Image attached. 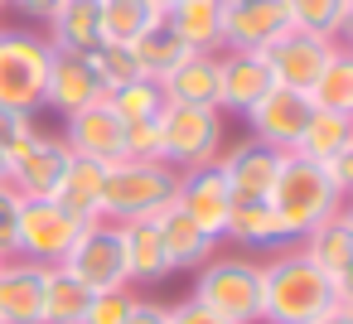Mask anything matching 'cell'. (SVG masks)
I'll list each match as a JSON object with an SVG mask.
<instances>
[{
    "instance_id": "cell-1",
    "label": "cell",
    "mask_w": 353,
    "mask_h": 324,
    "mask_svg": "<svg viewBox=\"0 0 353 324\" xmlns=\"http://www.w3.org/2000/svg\"><path fill=\"white\" fill-rule=\"evenodd\" d=\"M339 300H353V290L334 285L295 242L261 261V324H310Z\"/></svg>"
},
{
    "instance_id": "cell-2",
    "label": "cell",
    "mask_w": 353,
    "mask_h": 324,
    "mask_svg": "<svg viewBox=\"0 0 353 324\" xmlns=\"http://www.w3.org/2000/svg\"><path fill=\"white\" fill-rule=\"evenodd\" d=\"M266 203H271V213L281 218L285 237L300 242L310 227H319L324 218H334V213L343 208V194L324 179V170H319L314 160L285 150V155H281V174H276Z\"/></svg>"
},
{
    "instance_id": "cell-3",
    "label": "cell",
    "mask_w": 353,
    "mask_h": 324,
    "mask_svg": "<svg viewBox=\"0 0 353 324\" xmlns=\"http://www.w3.org/2000/svg\"><path fill=\"white\" fill-rule=\"evenodd\" d=\"M189 300L223 314L228 324H261V261L247 252H213L194 271Z\"/></svg>"
},
{
    "instance_id": "cell-4",
    "label": "cell",
    "mask_w": 353,
    "mask_h": 324,
    "mask_svg": "<svg viewBox=\"0 0 353 324\" xmlns=\"http://www.w3.org/2000/svg\"><path fill=\"white\" fill-rule=\"evenodd\" d=\"M179 170L165 160H117L102 179V223H136L155 218L165 203H174Z\"/></svg>"
},
{
    "instance_id": "cell-5",
    "label": "cell",
    "mask_w": 353,
    "mask_h": 324,
    "mask_svg": "<svg viewBox=\"0 0 353 324\" xmlns=\"http://www.w3.org/2000/svg\"><path fill=\"white\" fill-rule=\"evenodd\" d=\"M49 83V39L34 30H0V107L39 117Z\"/></svg>"
},
{
    "instance_id": "cell-6",
    "label": "cell",
    "mask_w": 353,
    "mask_h": 324,
    "mask_svg": "<svg viewBox=\"0 0 353 324\" xmlns=\"http://www.w3.org/2000/svg\"><path fill=\"white\" fill-rule=\"evenodd\" d=\"M223 112L218 107H184V102H165L160 112V160L170 170H199L213 165L223 155Z\"/></svg>"
},
{
    "instance_id": "cell-7",
    "label": "cell",
    "mask_w": 353,
    "mask_h": 324,
    "mask_svg": "<svg viewBox=\"0 0 353 324\" xmlns=\"http://www.w3.org/2000/svg\"><path fill=\"white\" fill-rule=\"evenodd\" d=\"M73 150L63 145V136L54 131H30L25 141H15L6 150V184L20 194V199H54L63 170H68Z\"/></svg>"
},
{
    "instance_id": "cell-8",
    "label": "cell",
    "mask_w": 353,
    "mask_h": 324,
    "mask_svg": "<svg viewBox=\"0 0 353 324\" xmlns=\"http://www.w3.org/2000/svg\"><path fill=\"white\" fill-rule=\"evenodd\" d=\"M83 227L88 223H78L54 199H25L20 203V223H15V256L39 261V266H59Z\"/></svg>"
},
{
    "instance_id": "cell-9",
    "label": "cell",
    "mask_w": 353,
    "mask_h": 324,
    "mask_svg": "<svg viewBox=\"0 0 353 324\" xmlns=\"http://www.w3.org/2000/svg\"><path fill=\"white\" fill-rule=\"evenodd\" d=\"M59 266H68L88 290H121V285H131L126 252H121V227L117 223H102V218L78 232V242L68 247V256Z\"/></svg>"
},
{
    "instance_id": "cell-10",
    "label": "cell",
    "mask_w": 353,
    "mask_h": 324,
    "mask_svg": "<svg viewBox=\"0 0 353 324\" xmlns=\"http://www.w3.org/2000/svg\"><path fill=\"white\" fill-rule=\"evenodd\" d=\"M310 97L305 92H290V88H271L261 102H252L247 112H242V121H247V136L252 141H261V145H271V150H295V141H300V131H305V121H310Z\"/></svg>"
},
{
    "instance_id": "cell-11",
    "label": "cell",
    "mask_w": 353,
    "mask_h": 324,
    "mask_svg": "<svg viewBox=\"0 0 353 324\" xmlns=\"http://www.w3.org/2000/svg\"><path fill=\"white\" fill-rule=\"evenodd\" d=\"M290 30L285 0H223V49H266Z\"/></svg>"
},
{
    "instance_id": "cell-12",
    "label": "cell",
    "mask_w": 353,
    "mask_h": 324,
    "mask_svg": "<svg viewBox=\"0 0 353 324\" xmlns=\"http://www.w3.org/2000/svg\"><path fill=\"white\" fill-rule=\"evenodd\" d=\"M271 88H276L271 68L256 49H218V112L223 117H242Z\"/></svg>"
},
{
    "instance_id": "cell-13",
    "label": "cell",
    "mask_w": 353,
    "mask_h": 324,
    "mask_svg": "<svg viewBox=\"0 0 353 324\" xmlns=\"http://www.w3.org/2000/svg\"><path fill=\"white\" fill-rule=\"evenodd\" d=\"M329 39H314V34H300V30H285L276 44L261 49L266 68H271V83L276 88H290V92H310L324 59H329Z\"/></svg>"
},
{
    "instance_id": "cell-14",
    "label": "cell",
    "mask_w": 353,
    "mask_h": 324,
    "mask_svg": "<svg viewBox=\"0 0 353 324\" xmlns=\"http://www.w3.org/2000/svg\"><path fill=\"white\" fill-rule=\"evenodd\" d=\"M174 203H179V208H184L208 237L223 242V223H228V208H232V189H228L218 160H213V165H199V170H179Z\"/></svg>"
},
{
    "instance_id": "cell-15",
    "label": "cell",
    "mask_w": 353,
    "mask_h": 324,
    "mask_svg": "<svg viewBox=\"0 0 353 324\" xmlns=\"http://www.w3.org/2000/svg\"><path fill=\"white\" fill-rule=\"evenodd\" d=\"M102 83L88 63V54H68V49H49V83H44V107L59 117H73L92 102H102Z\"/></svg>"
},
{
    "instance_id": "cell-16",
    "label": "cell",
    "mask_w": 353,
    "mask_h": 324,
    "mask_svg": "<svg viewBox=\"0 0 353 324\" xmlns=\"http://www.w3.org/2000/svg\"><path fill=\"white\" fill-rule=\"evenodd\" d=\"M121 117L107 107V97L102 102H92V107H83V112H73V117H63V145L73 150V155H88V160H102V165H117V160H126V150H121Z\"/></svg>"
},
{
    "instance_id": "cell-17",
    "label": "cell",
    "mask_w": 353,
    "mask_h": 324,
    "mask_svg": "<svg viewBox=\"0 0 353 324\" xmlns=\"http://www.w3.org/2000/svg\"><path fill=\"white\" fill-rule=\"evenodd\" d=\"M218 170L232 189V199H266L276 174H281V150L261 145V141H237V145H223L218 155Z\"/></svg>"
},
{
    "instance_id": "cell-18",
    "label": "cell",
    "mask_w": 353,
    "mask_h": 324,
    "mask_svg": "<svg viewBox=\"0 0 353 324\" xmlns=\"http://www.w3.org/2000/svg\"><path fill=\"white\" fill-rule=\"evenodd\" d=\"M0 324H44V266L6 256L0 266Z\"/></svg>"
},
{
    "instance_id": "cell-19",
    "label": "cell",
    "mask_w": 353,
    "mask_h": 324,
    "mask_svg": "<svg viewBox=\"0 0 353 324\" xmlns=\"http://www.w3.org/2000/svg\"><path fill=\"white\" fill-rule=\"evenodd\" d=\"M150 223H155V232H160V247H165V256H170V271H199V266L223 247V242L208 237L179 203H165Z\"/></svg>"
},
{
    "instance_id": "cell-20",
    "label": "cell",
    "mask_w": 353,
    "mask_h": 324,
    "mask_svg": "<svg viewBox=\"0 0 353 324\" xmlns=\"http://www.w3.org/2000/svg\"><path fill=\"white\" fill-rule=\"evenodd\" d=\"M295 247H300L334 285L348 290V271H353V218H348V208H339L334 218H324L319 227H310Z\"/></svg>"
},
{
    "instance_id": "cell-21",
    "label": "cell",
    "mask_w": 353,
    "mask_h": 324,
    "mask_svg": "<svg viewBox=\"0 0 353 324\" xmlns=\"http://www.w3.org/2000/svg\"><path fill=\"white\" fill-rule=\"evenodd\" d=\"M223 242L242 247V252H281L290 247L281 218L271 213L266 199H232L228 208V223H223Z\"/></svg>"
},
{
    "instance_id": "cell-22",
    "label": "cell",
    "mask_w": 353,
    "mask_h": 324,
    "mask_svg": "<svg viewBox=\"0 0 353 324\" xmlns=\"http://www.w3.org/2000/svg\"><path fill=\"white\" fill-rule=\"evenodd\" d=\"M165 102H184V107H218V54L208 49H189L165 78Z\"/></svg>"
},
{
    "instance_id": "cell-23",
    "label": "cell",
    "mask_w": 353,
    "mask_h": 324,
    "mask_svg": "<svg viewBox=\"0 0 353 324\" xmlns=\"http://www.w3.org/2000/svg\"><path fill=\"white\" fill-rule=\"evenodd\" d=\"M102 179H107V165L102 160H88V155H73L59 189H54V203L68 208L78 223H97L102 218Z\"/></svg>"
},
{
    "instance_id": "cell-24",
    "label": "cell",
    "mask_w": 353,
    "mask_h": 324,
    "mask_svg": "<svg viewBox=\"0 0 353 324\" xmlns=\"http://www.w3.org/2000/svg\"><path fill=\"white\" fill-rule=\"evenodd\" d=\"M117 227H121V252H126V276H131V285H160L165 276H174L150 218L117 223Z\"/></svg>"
},
{
    "instance_id": "cell-25",
    "label": "cell",
    "mask_w": 353,
    "mask_h": 324,
    "mask_svg": "<svg viewBox=\"0 0 353 324\" xmlns=\"http://www.w3.org/2000/svg\"><path fill=\"white\" fill-rule=\"evenodd\" d=\"M49 49H68V54H88L102 44V15H97V0H63V6L49 15L44 25Z\"/></svg>"
},
{
    "instance_id": "cell-26",
    "label": "cell",
    "mask_w": 353,
    "mask_h": 324,
    "mask_svg": "<svg viewBox=\"0 0 353 324\" xmlns=\"http://www.w3.org/2000/svg\"><path fill=\"white\" fill-rule=\"evenodd\" d=\"M165 20L189 49H208V54L223 49V0H174Z\"/></svg>"
},
{
    "instance_id": "cell-27",
    "label": "cell",
    "mask_w": 353,
    "mask_h": 324,
    "mask_svg": "<svg viewBox=\"0 0 353 324\" xmlns=\"http://www.w3.org/2000/svg\"><path fill=\"white\" fill-rule=\"evenodd\" d=\"M314 112H339V117H353V49L348 44H334L314 88L305 92Z\"/></svg>"
},
{
    "instance_id": "cell-28",
    "label": "cell",
    "mask_w": 353,
    "mask_h": 324,
    "mask_svg": "<svg viewBox=\"0 0 353 324\" xmlns=\"http://www.w3.org/2000/svg\"><path fill=\"white\" fill-rule=\"evenodd\" d=\"M285 10H290V30L329 44H339L353 25V0H285Z\"/></svg>"
},
{
    "instance_id": "cell-29",
    "label": "cell",
    "mask_w": 353,
    "mask_h": 324,
    "mask_svg": "<svg viewBox=\"0 0 353 324\" xmlns=\"http://www.w3.org/2000/svg\"><path fill=\"white\" fill-rule=\"evenodd\" d=\"M102 15V44H121L131 49L155 20H165V10H155L150 0H97Z\"/></svg>"
},
{
    "instance_id": "cell-30",
    "label": "cell",
    "mask_w": 353,
    "mask_h": 324,
    "mask_svg": "<svg viewBox=\"0 0 353 324\" xmlns=\"http://www.w3.org/2000/svg\"><path fill=\"white\" fill-rule=\"evenodd\" d=\"M92 290L68 266H44V324H83Z\"/></svg>"
},
{
    "instance_id": "cell-31",
    "label": "cell",
    "mask_w": 353,
    "mask_h": 324,
    "mask_svg": "<svg viewBox=\"0 0 353 324\" xmlns=\"http://www.w3.org/2000/svg\"><path fill=\"white\" fill-rule=\"evenodd\" d=\"M339 150H353V117H339V112H310L300 141H295V155L305 160H329Z\"/></svg>"
},
{
    "instance_id": "cell-32",
    "label": "cell",
    "mask_w": 353,
    "mask_h": 324,
    "mask_svg": "<svg viewBox=\"0 0 353 324\" xmlns=\"http://www.w3.org/2000/svg\"><path fill=\"white\" fill-rule=\"evenodd\" d=\"M131 54H136L141 78H155V83H160V78H165V73L184 59V54H189V44L170 30V20H155V25H150V30L131 44Z\"/></svg>"
},
{
    "instance_id": "cell-33",
    "label": "cell",
    "mask_w": 353,
    "mask_h": 324,
    "mask_svg": "<svg viewBox=\"0 0 353 324\" xmlns=\"http://www.w3.org/2000/svg\"><path fill=\"white\" fill-rule=\"evenodd\" d=\"M107 107L121 121H155L165 112V88L155 78H136V83H121L117 92H107Z\"/></svg>"
},
{
    "instance_id": "cell-34",
    "label": "cell",
    "mask_w": 353,
    "mask_h": 324,
    "mask_svg": "<svg viewBox=\"0 0 353 324\" xmlns=\"http://www.w3.org/2000/svg\"><path fill=\"white\" fill-rule=\"evenodd\" d=\"M88 63H92V73H97L102 92H117L121 83H136V78H141L136 54H131V49H121V44H97V49H88Z\"/></svg>"
},
{
    "instance_id": "cell-35",
    "label": "cell",
    "mask_w": 353,
    "mask_h": 324,
    "mask_svg": "<svg viewBox=\"0 0 353 324\" xmlns=\"http://www.w3.org/2000/svg\"><path fill=\"white\" fill-rule=\"evenodd\" d=\"M136 300H141V295H136L131 285H121V290H92V300H88V310H83V324H121Z\"/></svg>"
},
{
    "instance_id": "cell-36",
    "label": "cell",
    "mask_w": 353,
    "mask_h": 324,
    "mask_svg": "<svg viewBox=\"0 0 353 324\" xmlns=\"http://www.w3.org/2000/svg\"><path fill=\"white\" fill-rule=\"evenodd\" d=\"M121 150L126 160H160V117L155 121H121Z\"/></svg>"
},
{
    "instance_id": "cell-37",
    "label": "cell",
    "mask_w": 353,
    "mask_h": 324,
    "mask_svg": "<svg viewBox=\"0 0 353 324\" xmlns=\"http://www.w3.org/2000/svg\"><path fill=\"white\" fill-rule=\"evenodd\" d=\"M20 194L0 179V256H15V223H20Z\"/></svg>"
},
{
    "instance_id": "cell-38",
    "label": "cell",
    "mask_w": 353,
    "mask_h": 324,
    "mask_svg": "<svg viewBox=\"0 0 353 324\" xmlns=\"http://www.w3.org/2000/svg\"><path fill=\"white\" fill-rule=\"evenodd\" d=\"M34 126H39L34 117H25V112H10V107H0V150H10L15 141H25Z\"/></svg>"
},
{
    "instance_id": "cell-39",
    "label": "cell",
    "mask_w": 353,
    "mask_h": 324,
    "mask_svg": "<svg viewBox=\"0 0 353 324\" xmlns=\"http://www.w3.org/2000/svg\"><path fill=\"white\" fill-rule=\"evenodd\" d=\"M319 170H324V179L348 199V189H353V150H339V155H329V160H319Z\"/></svg>"
},
{
    "instance_id": "cell-40",
    "label": "cell",
    "mask_w": 353,
    "mask_h": 324,
    "mask_svg": "<svg viewBox=\"0 0 353 324\" xmlns=\"http://www.w3.org/2000/svg\"><path fill=\"white\" fill-rule=\"evenodd\" d=\"M170 324H228V319L203 310L199 300H179V305H170Z\"/></svg>"
},
{
    "instance_id": "cell-41",
    "label": "cell",
    "mask_w": 353,
    "mask_h": 324,
    "mask_svg": "<svg viewBox=\"0 0 353 324\" xmlns=\"http://www.w3.org/2000/svg\"><path fill=\"white\" fill-rule=\"evenodd\" d=\"M121 324H170V305H160V300H145V295H141Z\"/></svg>"
},
{
    "instance_id": "cell-42",
    "label": "cell",
    "mask_w": 353,
    "mask_h": 324,
    "mask_svg": "<svg viewBox=\"0 0 353 324\" xmlns=\"http://www.w3.org/2000/svg\"><path fill=\"white\" fill-rule=\"evenodd\" d=\"M10 10H20L25 20H39V25H49V15L63 6V0H6Z\"/></svg>"
},
{
    "instance_id": "cell-43",
    "label": "cell",
    "mask_w": 353,
    "mask_h": 324,
    "mask_svg": "<svg viewBox=\"0 0 353 324\" xmlns=\"http://www.w3.org/2000/svg\"><path fill=\"white\" fill-rule=\"evenodd\" d=\"M310 324H353V300H339V305H329L324 314H314Z\"/></svg>"
},
{
    "instance_id": "cell-44",
    "label": "cell",
    "mask_w": 353,
    "mask_h": 324,
    "mask_svg": "<svg viewBox=\"0 0 353 324\" xmlns=\"http://www.w3.org/2000/svg\"><path fill=\"white\" fill-rule=\"evenodd\" d=\"M150 6H155V10H170V6H174V0H150Z\"/></svg>"
},
{
    "instance_id": "cell-45",
    "label": "cell",
    "mask_w": 353,
    "mask_h": 324,
    "mask_svg": "<svg viewBox=\"0 0 353 324\" xmlns=\"http://www.w3.org/2000/svg\"><path fill=\"white\" fill-rule=\"evenodd\" d=\"M0 179H6V150H0Z\"/></svg>"
},
{
    "instance_id": "cell-46",
    "label": "cell",
    "mask_w": 353,
    "mask_h": 324,
    "mask_svg": "<svg viewBox=\"0 0 353 324\" xmlns=\"http://www.w3.org/2000/svg\"><path fill=\"white\" fill-rule=\"evenodd\" d=\"M0 10H6V0H0Z\"/></svg>"
},
{
    "instance_id": "cell-47",
    "label": "cell",
    "mask_w": 353,
    "mask_h": 324,
    "mask_svg": "<svg viewBox=\"0 0 353 324\" xmlns=\"http://www.w3.org/2000/svg\"><path fill=\"white\" fill-rule=\"evenodd\" d=\"M0 266H6V256H0Z\"/></svg>"
}]
</instances>
